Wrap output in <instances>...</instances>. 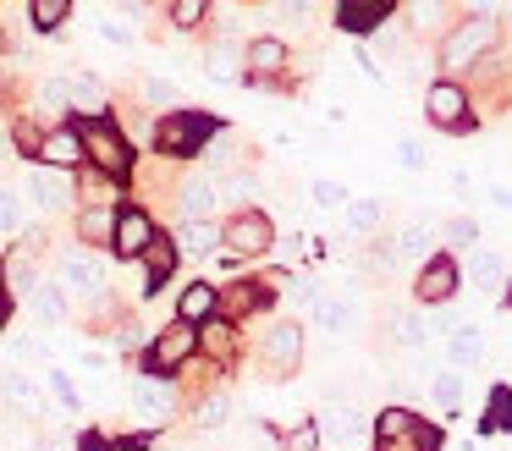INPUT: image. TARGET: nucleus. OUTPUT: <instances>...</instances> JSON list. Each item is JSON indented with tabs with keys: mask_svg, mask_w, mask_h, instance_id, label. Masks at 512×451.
<instances>
[{
	"mask_svg": "<svg viewBox=\"0 0 512 451\" xmlns=\"http://www.w3.org/2000/svg\"><path fill=\"white\" fill-rule=\"evenodd\" d=\"M397 341L402 347H424V341H430V319H424L419 308H402L397 314Z\"/></svg>",
	"mask_w": 512,
	"mask_h": 451,
	"instance_id": "obj_26",
	"label": "nucleus"
},
{
	"mask_svg": "<svg viewBox=\"0 0 512 451\" xmlns=\"http://www.w3.org/2000/svg\"><path fill=\"white\" fill-rule=\"evenodd\" d=\"M182 253H221V226H210V220H188L182 226Z\"/></svg>",
	"mask_w": 512,
	"mask_h": 451,
	"instance_id": "obj_19",
	"label": "nucleus"
},
{
	"mask_svg": "<svg viewBox=\"0 0 512 451\" xmlns=\"http://www.w3.org/2000/svg\"><path fill=\"white\" fill-rule=\"evenodd\" d=\"M397 154H402V165H408V171H419V165H424V143L419 138H402Z\"/></svg>",
	"mask_w": 512,
	"mask_h": 451,
	"instance_id": "obj_46",
	"label": "nucleus"
},
{
	"mask_svg": "<svg viewBox=\"0 0 512 451\" xmlns=\"http://www.w3.org/2000/svg\"><path fill=\"white\" fill-rule=\"evenodd\" d=\"M243 61L254 66V72H281V66H287V50H281L276 39H254V44H248Z\"/></svg>",
	"mask_w": 512,
	"mask_h": 451,
	"instance_id": "obj_25",
	"label": "nucleus"
},
{
	"mask_svg": "<svg viewBox=\"0 0 512 451\" xmlns=\"http://www.w3.org/2000/svg\"><path fill=\"white\" fill-rule=\"evenodd\" d=\"M6 396H12L17 407H28V413H39V407H45L39 385H34V380H23V374H6Z\"/></svg>",
	"mask_w": 512,
	"mask_h": 451,
	"instance_id": "obj_33",
	"label": "nucleus"
},
{
	"mask_svg": "<svg viewBox=\"0 0 512 451\" xmlns=\"http://www.w3.org/2000/svg\"><path fill=\"white\" fill-rule=\"evenodd\" d=\"M182 220H204V215H210V209H215V182H204V176H188V182H182Z\"/></svg>",
	"mask_w": 512,
	"mask_h": 451,
	"instance_id": "obj_17",
	"label": "nucleus"
},
{
	"mask_svg": "<svg viewBox=\"0 0 512 451\" xmlns=\"http://www.w3.org/2000/svg\"><path fill=\"white\" fill-rule=\"evenodd\" d=\"M254 193H259V176L254 171H232L221 187H215V198H226V204H248Z\"/></svg>",
	"mask_w": 512,
	"mask_h": 451,
	"instance_id": "obj_28",
	"label": "nucleus"
},
{
	"mask_svg": "<svg viewBox=\"0 0 512 451\" xmlns=\"http://www.w3.org/2000/svg\"><path fill=\"white\" fill-rule=\"evenodd\" d=\"M215 132V116L210 110H177V116H166L155 127V143L166 154H193V149H204V138Z\"/></svg>",
	"mask_w": 512,
	"mask_h": 451,
	"instance_id": "obj_2",
	"label": "nucleus"
},
{
	"mask_svg": "<svg viewBox=\"0 0 512 451\" xmlns=\"http://www.w3.org/2000/svg\"><path fill=\"white\" fill-rule=\"evenodd\" d=\"M380 22H386V0H347V6H336V28L347 33H375Z\"/></svg>",
	"mask_w": 512,
	"mask_h": 451,
	"instance_id": "obj_12",
	"label": "nucleus"
},
{
	"mask_svg": "<svg viewBox=\"0 0 512 451\" xmlns=\"http://www.w3.org/2000/svg\"><path fill=\"white\" fill-rule=\"evenodd\" d=\"M210 77H215V83H232V77H237V50H215L210 55Z\"/></svg>",
	"mask_w": 512,
	"mask_h": 451,
	"instance_id": "obj_38",
	"label": "nucleus"
},
{
	"mask_svg": "<svg viewBox=\"0 0 512 451\" xmlns=\"http://www.w3.org/2000/svg\"><path fill=\"white\" fill-rule=\"evenodd\" d=\"M485 429H512V391L507 385H496L485 402Z\"/></svg>",
	"mask_w": 512,
	"mask_h": 451,
	"instance_id": "obj_32",
	"label": "nucleus"
},
{
	"mask_svg": "<svg viewBox=\"0 0 512 451\" xmlns=\"http://www.w3.org/2000/svg\"><path fill=\"white\" fill-rule=\"evenodd\" d=\"M67 11H72L67 0H34V22H39L45 33H50V28H61V22H67Z\"/></svg>",
	"mask_w": 512,
	"mask_h": 451,
	"instance_id": "obj_36",
	"label": "nucleus"
},
{
	"mask_svg": "<svg viewBox=\"0 0 512 451\" xmlns=\"http://www.w3.org/2000/svg\"><path fill=\"white\" fill-rule=\"evenodd\" d=\"M144 99H155V105H171V99H177V88H171L166 77H144Z\"/></svg>",
	"mask_w": 512,
	"mask_h": 451,
	"instance_id": "obj_42",
	"label": "nucleus"
},
{
	"mask_svg": "<svg viewBox=\"0 0 512 451\" xmlns=\"http://www.w3.org/2000/svg\"><path fill=\"white\" fill-rule=\"evenodd\" d=\"M171 22H177V28H193V22H204V6L199 0H182V6H171Z\"/></svg>",
	"mask_w": 512,
	"mask_h": 451,
	"instance_id": "obj_41",
	"label": "nucleus"
},
{
	"mask_svg": "<svg viewBox=\"0 0 512 451\" xmlns=\"http://www.w3.org/2000/svg\"><path fill=\"white\" fill-rule=\"evenodd\" d=\"M78 231H83V237H89V242H100V237H111V209H89V215H83L78 220Z\"/></svg>",
	"mask_w": 512,
	"mask_h": 451,
	"instance_id": "obj_37",
	"label": "nucleus"
},
{
	"mask_svg": "<svg viewBox=\"0 0 512 451\" xmlns=\"http://www.w3.org/2000/svg\"><path fill=\"white\" fill-rule=\"evenodd\" d=\"M435 396H441L446 407H457V396H463V380H457V369L435 374Z\"/></svg>",
	"mask_w": 512,
	"mask_h": 451,
	"instance_id": "obj_39",
	"label": "nucleus"
},
{
	"mask_svg": "<svg viewBox=\"0 0 512 451\" xmlns=\"http://www.w3.org/2000/svg\"><path fill=\"white\" fill-rule=\"evenodd\" d=\"M144 259H149V281H144V286H160L171 270H177V248H171L166 237H155V242H149V248H144Z\"/></svg>",
	"mask_w": 512,
	"mask_h": 451,
	"instance_id": "obj_22",
	"label": "nucleus"
},
{
	"mask_svg": "<svg viewBox=\"0 0 512 451\" xmlns=\"http://www.w3.org/2000/svg\"><path fill=\"white\" fill-rule=\"evenodd\" d=\"M193 347H199V330H193V325H182V319H177V325H166L155 336V347H149V358H144L149 363V380H155V374L182 369V363L193 358Z\"/></svg>",
	"mask_w": 512,
	"mask_h": 451,
	"instance_id": "obj_3",
	"label": "nucleus"
},
{
	"mask_svg": "<svg viewBox=\"0 0 512 451\" xmlns=\"http://www.w3.org/2000/svg\"><path fill=\"white\" fill-rule=\"evenodd\" d=\"M100 33H105V39H111V44H133V33H127V28H122V22H105V28H100Z\"/></svg>",
	"mask_w": 512,
	"mask_h": 451,
	"instance_id": "obj_49",
	"label": "nucleus"
},
{
	"mask_svg": "<svg viewBox=\"0 0 512 451\" xmlns=\"http://www.w3.org/2000/svg\"><path fill=\"white\" fill-rule=\"evenodd\" d=\"M50 391H56L67 407H78V391H72V380H67V374H50Z\"/></svg>",
	"mask_w": 512,
	"mask_h": 451,
	"instance_id": "obj_48",
	"label": "nucleus"
},
{
	"mask_svg": "<svg viewBox=\"0 0 512 451\" xmlns=\"http://www.w3.org/2000/svg\"><path fill=\"white\" fill-rule=\"evenodd\" d=\"M232 308H265L270 303V292H265V286H232Z\"/></svg>",
	"mask_w": 512,
	"mask_h": 451,
	"instance_id": "obj_40",
	"label": "nucleus"
},
{
	"mask_svg": "<svg viewBox=\"0 0 512 451\" xmlns=\"http://www.w3.org/2000/svg\"><path fill=\"white\" fill-rule=\"evenodd\" d=\"M424 110H430V121H435V127H446V132L474 127V116H468V94L457 83H435L430 94H424Z\"/></svg>",
	"mask_w": 512,
	"mask_h": 451,
	"instance_id": "obj_7",
	"label": "nucleus"
},
{
	"mask_svg": "<svg viewBox=\"0 0 512 451\" xmlns=\"http://www.w3.org/2000/svg\"><path fill=\"white\" fill-rule=\"evenodd\" d=\"M34 314L39 319H67V286H56V281H45L34 292Z\"/></svg>",
	"mask_w": 512,
	"mask_h": 451,
	"instance_id": "obj_29",
	"label": "nucleus"
},
{
	"mask_svg": "<svg viewBox=\"0 0 512 451\" xmlns=\"http://www.w3.org/2000/svg\"><path fill=\"white\" fill-rule=\"evenodd\" d=\"M490 44H496V22H485V17H479V22L457 28L452 39L441 44V66H446V72H463V66H474L479 55L490 50Z\"/></svg>",
	"mask_w": 512,
	"mask_h": 451,
	"instance_id": "obj_4",
	"label": "nucleus"
},
{
	"mask_svg": "<svg viewBox=\"0 0 512 451\" xmlns=\"http://www.w3.org/2000/svg\"><path fill=\"white\" fill-rule=\"evenodd\" d=\"M0 319H6V281H0Z\"/></svg>",
	"mask_w": 512,
	"mask_h": 451,
	"instance_id": "obj_50",
	"label": "nucleus"
},
{
	"mask_svg": "<svg viewBox=\"0 0 512 451\" xmlns=\"http://www.w3.org/2000/svg\"><path fill=\"white\" fill-rule=\"evenodd\" d=\"M28 193L39 198V209H67V204H72V176H67V171H50V165H39V171L28 176Z\"/></svg>",
	"mask_w": 512,
	"mask_h": 451,
	"instance_id": "obj_11",
	"label": "nucleus"
},
{
	"mask_svg": "<svg viewBox=\"0 0 512 451\" xmlns=\"http://www.w3.org/2000/svg\"><path fill=\"white\" fill-rule=\"evenodd\" d=\"M474 237H479V226H474L468 215H457V220H446V226H441V242H446V248H468Z\"/></svg>",
	"mask_w": 512,
	"mask_h": 451,
	"instance_id": "obj_35",
	"label": "nucleus"
},
{
	"mask_svg": "<svg viewBox=\"0 0 512 451\" xmlns=\"http://www.w3.org/2000/svg\"><path fill=\"white\" fill-rule=\"evenodd\" d=\"M435 242V231L424 226V220H413V226H402V237L391 242V248H397V259H424V248H430Z\"/></svg>",
	"mask_w": 512,
	"mask_h": 451,
	"instance_id": "obj_23",
	"label": "nucleus"
},
{
	"mask_svg": "<svg viewBox=\"0 0 512 451\" xmlns=\"http://www.w3.org/2000/svg\"><path fill=\"white\" fill-rule=\"evenodd\" d=\"M215 308H221V292H215L210 281H193L188 292H182V303H177V319L182 325H199V319H210Z\"/></svg>",
	"mask_w": 512,
	"mask_h": 451,
	"instance_id": "obj_15",
	"label": "nucleus"
},
{
	"mask_svg": "<svg viewBox=\"0 0 512 451\" xmlns=\"http://www.w3.org/2000/svg\"><path fill=\"white\" fill-rule=\"evenodd\" d=\"M380 215H386L380 198H353V204H347V231H353V237H369V231L380 226Z\"/></svg>",
	"mask_w": 512,
	"mask_h": 451,
	"instance_id": "obj_20",
	"label": "nucleus"
},
{
	"mask_svg": "<svg viewBox=\"0 0 512 451\" xmlns=\"http://www.w3.org/2000/svg\"><path fill=\"white\" fill-rule=\"evenodd\" d=\"M39 160H50V171H67V165L83 160V143L72 127H56L50 138H39Z\"/></svg>",
	"mask_w": 512,
	"mask_h": 451,
	"instance_id": "obj_14",
	"label": "nucleus"
},
{
	"mask_svg": "<svg viewBox=\"0 0 512 451\" xmlns=\"http://www.w3.org/2000/svg\"><path fill=\"white\" fill-rule=\"evenodd\" d=\"M204 341L226 358V352H232V325H210V330H204Z\"/></svg>",
	"mask_w": 512,
	"mask_h": 451,
	"instance_id": "obj_45",
	"label": "nucleus"
},
{
	"mask_svg": "<svg viewBox=\"0 0 512 451\" xmlns=\"http://www.w3.org/2000/svg\"><path fill=\"white\" fill-rule=\"evenodd\" d=\"M468 281H474V292H501L507 270H501V259L490 248H474L468 253Z\"/></svg>",
	"mask_w": 512,
	"mask_h": 451,
	"instance_id": "obj_16",
	"label": "nucleus"
},
{
	"mask_svg": "<svg viewBox=\"0 0 512 451\" xmlns=\"http://www.w3.org/2000/svg\"><path fill=\"white\" fill-rule=\"evenodd\" d=\"M435 446H441V429H435V424H419V429H408L402 440H386L380 451H435Z\"/></svg>",
	"mask_w": 512,
	"mask_h": 451,
	"instance_id": "obj_30",
	"label": "nucleus"
},
{
	"mask_svg": "<svg viewBox=\"0 0 512 451\" xmlns=\"http://www.w3.org/2000/svg\"><path fill=\"white\" fill-rule=\"evenodd\" d=\"M314 314H320V325L331 330V336H342V330H347V325H353V319H358V308L347 303V297H325V303L314 308Z\"/></svg>",
	"mask_w": 512,
	"mask_h": 451,
	"instance_id": "obj_24",
	"label": "nucleus"
},
{
	"mask_svg": "<svg viewBox=\"0 0 512 451\" xmlns=\"http://www.w3.org/2000/svg\"><path fill=\"white\" fill-rule=\"evenodd\" d=\"M314 446H320V429H309V424L287 435V451H314Z\"/></svg>",
	"mask_w": 512,
	"mask_h": 451,
	"instance_id": "obj_43",
	"label": "nucleus"
},
{
	"mask_svg": "<svg viewBox=\"0 0 512 451\" xmlns=\"http://www.w3.org/2000/svg\"><path fill=\"white\" fill-rule=\"evenodd\" d=\"M17 226H23V193L0 187V231H17Z\"/></svg>",
	"mask_w": 512,
	"mask_h": 451,
	"instance_id": "obj_34",
	"label": "nucleus"
},
{
	"mask_svg": "<svg viewBox=\"0 0 512 451\" xmlns=\"http://www.w3.org/2000/svg\"><path fill=\"white\" fill-rule=\"evenodd\" d=\"M375 429H380V446H386V440H402L408 429H419V418H413L408 407H386V413L375 418Z\"/></svg>",
	"mask_w": 512,
	"mask_h": 451,
	"instance_id": "obj_27",
	"label": "nucleus"
},
{
	"mask_svg": "<svg viewBox=\"0 0 512 451\" xmlns=\"http://www.w3.org/2000/svg\"><path fill=\"white\" fill-rule=\"evenodd\" d=\"M221 418H226V402H221V396H210V402L199 407V424H204V429H215Z\"/></svg>",
	"mask_w": 512,
	"mask_h": 451,
	"instance_id": "obj_47",
	"label": "nucleus"
},
{
	"mask_svg": "<svg viewBox=\"0 0 512 451\" xmlns=\"http://www.w3.org/2000/svg\"><path fill=\"white\" fill-rule=\"evenodd\" d=\"M78 143H83V154H89L100 171H111V176H127V165H133V149H127V138L111 127L105 116H89L78 127Z\"/></svg>",
	"mask_w": 512,
	"mask_h": 451,
	"instance_id": "obj_1",
	"label": "nucleus"
},
{
	"mask_svg": "<svg viewBox=\"0 0 512 451\" xmlns=\"http://www.w3.org/2000/svg\"><path fill=\"white\" fill-rule=\"evenodd\" d=\"M61 286H72L78 297H100L105 292V264L94 253H67L61 259Z\"/></svg>",
	"mask_w": 512,
	"mask_h": 451,
	"instance_id": "obj_10",
	"label": "nucleus"
},
{
	"mask_svg": "<svg viewBox=\"0 0 512 451\" xmlns=\"http://www.w3.org/2000/svg\"><path fill=\"white\" fill-rule=\"evenodd\" d=\"M419 308L424 303H452V292H457V264L446 259V253H435V259H424V270H419Z\"/></svg>",
	"mask_w": 512,
	"mask_h": 451,
	"instance_id": "obj_9",
	"label": "nucleus"
},
{
	"mask_svg": "<svg viewBox=\"0 0 512 451\" xmlns=\"http://www.w3.org/2000/svg\"><path fill=\"white\" fill-rule=\"evenodd\" d=\"M314 198H320L325 209H336V204H347V193H342V182H314Z\"/></svg>",
	"mask_w": 512,
	"mask_h": 451,
	"instance_id": "obj_44",
	"label": "nucleus"
},
{
	"mask_svg": "<svg viewBox=\"0 0 512 451\" xmlns=\"http://www.w3.org/2000/svg\"><path fill=\"white\" fill-rule=\"evenodd\" d=\"M446 358H452V369H463V363H479V358H485V330H479V325L452 330V341H446Z\"/></svg>",
	"mask_w": 512,
	"mask_h": 451,
	"instance_id": "obj_18",
	"label": "nucleus"
},
{
	"mask_svg": "<svg viewBox=\"0 0 512 451\" xmlns=\"http://www.w3.org/2000/svg\"><path fill=\"white\" fill-rule=\"evenodd\" d=\"M133 407L149 418V424H160V418H171L177 396H171V385H160V380H133Z\"/></svg>",
	"mask_w": 512,
	"mask_h": 451,
	"instance_id": "obj_13",
	"label": "nucleus"
},
{
	"mask_svg": "<svg viewBox=\"0 0 512 451\" xmlns=\"http://www.w3.org/2000/svg\"><path fill=\"white\" fill-rule=\"evenodd\" d=\"M259 358H265L270 374H292V369H298V358H303V330L298 325H270Z\"/></svg>",
	"mask_w": 512,
	"mask_h": 451,
	"instance_id": "obj_8",
	"label": "nucleus"
},
{
	"mask_svg": "<svg viewBox=\"0 0 512 451\" xmlns=\"http://www.w3.org/2000/svg\"><path fill=\"white\" fill-rule=\"evenodd\" d=\"M270 242H276V231H270V220L259 215V209H243L237 220H226L221 226V248H232V253H270Z\"/></svg>",
	"mask_w": 512,
	"mask_h": 451,
	"instance_id": "obj_5",
	"label": "nucleus"
},
{
	"mask_svg": "<svg viewBox=\"0 0 512 451\" xmlns=\"http://www.w3.org/2000/svg\"><path fill=\"white\" fill-rule=\"evenodd\" d=\"M320 424H325V429H320L325 440H353V435H358V413H353V407H331Z\"/></svg>",
	"mask_w": 512,
	"mask_h": 451,
	"instance_id": "obj_31",
	"label": "nucleus"
},
{
	"mask_svg": "<svg viewBox=\"0 0 512 451\" xmlns=\"http://www.w3.org/2000/svg\"><path fill=\"white\" fill-rule=\"evenodd\" d=\"M61 94H67V105H83V110H100V83H94L89 72H72V77H61Z\"/></svg>",
	"mask_w": 512,
	"mask_h": 451,
	"instance_id": "obj_21",
	"label": "nucleus"
},
{
	"mask_svg": "<svg viewBox=\"0 0 512 451\" xmlns=\"http://www.w3.org/2000/svg\"><path fill=\"white\" fill-rule=\"evenodd\" d=\"M149 242H155V220H149L138 204L116 209V220H111V248L122 253V259H138Z\"/></svg>",
	"mask_w": 512,
	"mask_h": 451,
	"instance_id": "obj_6",
	"label": "nucleus"
}]
</instances>
